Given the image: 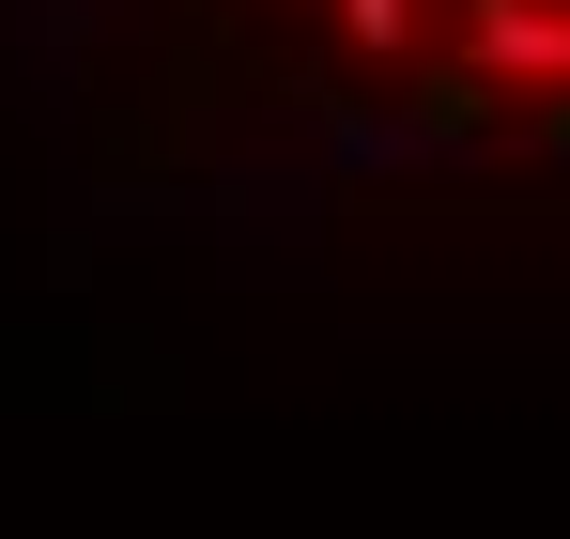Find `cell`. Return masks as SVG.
<instances>
[{"mask_svg":"<svg viewBox=\"0 0 570 539\" xmlns=\"http://www.w3.org/2000/svg\"><path fill=\"white\" fill-rule=\"evenodd\" d=\"M94 200L570 232V0H31Z\"/></svg>","mask_w":570,"mask_h":539,"instance_id":"6da1fadb","label":"cell"}]
</instances>
